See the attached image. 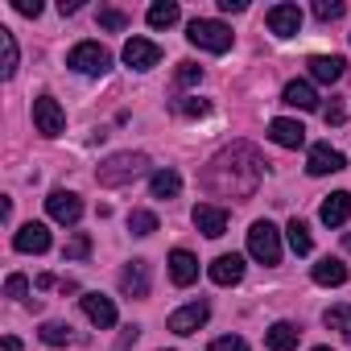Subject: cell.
I'll use <instances>...</instances> for the list:
<instances>
[{
	"label": "cell",
	"instance_id": "cell-42",
	"mask_svg": "<svg viewBox=\"0 0 351 351\" xmlns=\"http://www.w3.org/2000/svg\"><path fill=\"white\" fill-rule=\"evenodd\" d=\"M58 13H62V17H71V13H79V0H62V5H58Z\"/></svg>",
	"mask_w": 351,
	"mask_h": 351
},
{
	"label": "cell",
	"instance_id": "cell-28",
	"mask_svg": "<svg viewBox=\"0 0 351 351\" xmlns=\"http://www.w3.org/2000/svg\"><path fill=\"white\" fill-rule=\"evenodd\" d=\"M322 322H326V330H339L343 339H351V306H330L322 314Z\"/></svg>",
	"mask_w": 351,
	"mask_h": 351
},
{
	"label": "cell",
	"instance_id": "cell-33",
	"mask_svg": "<svg viewBox=\"0 0 351 351\" xmlns=\"http://www.w3.org/2000/svg\"><path fill=\"white\" fill-rule=\"evenodd\" d=\"M173 112H182V116H207L211 104L199 99V95H186V99H173Z\"/></svg>",
	"mask_w": 351,
	"mask_h": 351
},
{
	"label": "cell",
	"instance_id": "cell-21",
	"mask_svg": "<svg viewBox=\"0 0 351 351\" xmlns=\"http://www.w3.org/2000/svg\"><path fill=\"white\" fill-rule=\"evenodd\" d=\"M298 339H302V326H298V322H273V326L265 330V347H269V351H293Z\"/></svg>",
	"mask_w": 351,
	"mask_h": 351
},
{
	"label": "cell",
	"instance_id": "cell-38",
	"mask_svg": "<svg viewBox=\"0 0 351 351\" xmlns=\"http://www.w3.org/2000/svg\"><path fill=\"white\" fill-rule=\"evenodd\" d=\"M5 293H9V298H25V293H29V281H25L21 273H13V277L5 281Z\"/></svg>",
	"mask_w": 351,
	"mask_h": 351
},
{
	"label": "cell",
	"instance_id": "cell-5",
	"mask_svg": "<svg viewBox=\"0 0 351 351\" xmlns=\"http://www.w3.org/2000/svg\"><path fill=\"white\" fill-rule=\"evenodd\" d=\"M66 66L79 71V75H104L112 66V54L99 46V42H79L71 54H66Z\"/></svg>",
	"mask_w": 351,
	"mask_h": 351
},
{
	"label": "cell",
	"instance_id": "cell-34",
	"mask_svg": "<svg viewBox=\"0 0 351 351\" xmlns=\"http://www.w3.org/2000/svg\"><path fill=\"white\" fill-rule=\"evenodd\" d=\"M199 79H203V66L199 62H178V83L182 87H195Z\"/></svg>",
	"mask_w": 351,
	"mask_h": 351
},
{
	"label": "cell",
	"instance_id": "cell-22",
	"mask_svg": "<svg viewBox=\"0 0 351 351\" xmlns=\"http://www.w3.org/2000/svg\"><path fill=\"white\" fill-rule=\"evenodd\" d=\"M281 99H285L289 108H298V112H314V108H318V95H314V87H310L306 79H293V83H285Z\"/></svg>",
	"mask_w": 351,
	"mask_h": 351
},
{
	"label": "cell",
	"instance_id": "cell-40",
	"mask_svg": "<svg viewBox=\"0 0 351 351\" xmlns=\"http://www.w3.org/2000/svg\"><path fill=\"white\" fill-rule=\"evenodd\" d=\"M248 0H219V13H244Z\"/></svg>",
	"mask_w": 351,
	"mask_h": 351
},
{
	"label": "cell",
	"instance_id": "cell-37",
	"mask_svg": "<svg viewBox=\"0 0 351 351\" xmlns=\"http://www.w3.org/2000/svg\"><path fill=\"white\" fill-rule=\"evenodd\" d=\"M322 120H326V124H343V120H347V108H343V99H330V104L322 108Z\"/></svg>",
	"mask_w": 351,
	"mask_h": 351
},
{
	"label": "cell",
	"instance_id": "cell-14",
	"mask_svg": "<svg viewBox=\"0 0 351 351\" xmlns=\"http://www.w3.org/2000/svg\"><path fill=\"white\" fill-rule=\"evenodd\" d=\"M318 219H322L326 228H343V223L351 219V195H347V191L326 195V199H322V207H318Z\"/></svg>",
	"mask_w": 351,
	"mask_h": 351
},
{
	"label": "cell",
	"instance_id": "cell-31",
	"mask_svg": "<svg viewBox=\"0 0 351 351\" xmlns=\"http://www.w3.org/2000/svg\"><path fill=\"white\" fill-rule=\"evenodd\" d=\"M38 335H42V343H50V347H62V343H71V326H66V322H46Z\"/></svg>",
	"mask_w": 351,
	"mask_h": 351
},
{
	"label": "cell",
	"instance_id": "cell-24",
	"mask_svg": "<svg viewBox=\"0 0 351 351\" xmlns=\"http://www.w3.org/2000/svg\"><path fill=\"white\" fill-rule=\"evenodd\" d=\"M17 62H21L17 38H13V29L0 25V79H13V75H17Z\"/></svg>",
	"mask_w": 351,
	"mask_h": 351
},
{
	"label": "cell",
	"instance_id": "cell-35",
	"mask_svg": "<svg viewBox=\"0 0 351 351\" xmlns=\"http://www.w3.org/2000/svg\"><path fill=\"white\" fill-rule=\"evenodd\" d=\"M99 25H104V29H124L128 17H124L120 9H99Z\"/></svg>",
	"mask_w": 351,
	"mask_h": 351
},
{
	"label": "cell",
	"instance_id": "cell-44",
	"mask_svg": "<svg viewBox=\"0 0 351 351\" xmlns=\"http://www.w3.org/2000/svg\"><path fill=\"white\" fill-rule=\"evenodd\" d=\"M314 351H330V347H314Z\"/></svg>",
	"mask_w": 351,
	"mask_h": 351
},
{
	"label": "cell",
	"instance_id": "cell-32",
	"mask_svg": "<svg viewBox=\"0 0 351 351\" xmlns=\"http://www.w3.org/2000/svg\"><path fill=\"white\" fill-rule=\"evenodd\" d=\"M343 13H347L343 0H314V17H318V21H339Z\"/></svg>",
	"mask_w": 351,
	"mask_h": 351
},
{
	"label": "cell",
	"instance_id": "cell-8",
	"mask_svg": "<svg viewBox=\"0 0 351 351\" xmlns=\"http://www.w3.org/2000/svg\"><path fill=\"white\" fill-rule=\"evenodd\" d=\"M207 318H211V306H207V302H191V306H182V310H173L165 326H169L173 335H195Z\"/></svg>",
	"mask_w": 351,
	"mask_h": 351
},
{
	"label": "cell",
	"instance_id": "cell-27",
	"mask_svg": "<svg viewBox=\"0 0 351 351\" xmlns=\"http://www.w3.org/2000/svg\"><path fill=\"white\" fill-rule=\"evenodd\" d=\"M285 240H289V248H293L298 256H310V248H314V240H310V228H306L302 219H289V228H285Z\"/></svg>",
	"mask_w": 351,
	"mask_h": 351
},
{
	"label": "cell",
	"instance_id": "cell-9",
	"mask_svg": "<svg viewBox=\"0 0 351 351\" xmlns=\"http://www.w3.org/2000/svg\"><path fill=\"white\" fill-rule=\"evenodd\" d=\"M124 62H128L132 71H153V66L161 62V46L149 42V38H128V42H124Z\"/></svg>",
	"mask_w": 351,
	"mask_h": 351
},
{
	"label": "cell",
	"instance_id": "cell-2",
	"mask_svg": "<svg viewBox=\"0 0 351 351\" xmlns=\"http://www.w3.org/2000/svg\"><path fill=\"white\" fill-rule=\"evenodd\" d=\"M141 173H149V157L145 153H112V157H104L99 165H95V182L99 186H128V182H136Z\"/></svg>",
	"mask_w": 351,
	"mask_h": 351
},
{
	"label": "cell",
	"instance_id": "cell-25",
	"mask_svg": "<svg viewBox=\"0 0 351 351\" xmlns=\"http://www.w3.org/2000/svg\"><path fill=\"white\" fill-rule=\"evenodd\" d=\"M310 277H314L318 285H343V281H347V265L335 261V256H326V261H318V265L310 269Z\"/></svg>",
	"mask_w": 351,
	"mask_h": 351
},
{
	"label": "cell",
	"instance_id": "cell-29",
	"mask_svg": "<svg viewBox=\"0 0 351 351\" xmlns=\"http://www.w3.org/2000/svg\"><path fill=\"white\" fill-rule=\"evenodd\" d=\"M128 232L132 236H153L157 232V215L153 211H132L128 215Z\"/></svg>",
	"mask_w": 351,
	"mask_h": 351
},
{
	"label": "cell",
	"instance_id": "cell-13",
	"mask_svg": "<svg viewBox=\"0 0 351 351\" xmlns=\"http://www.w3.org/2000/svg\"><path fill=\"white\" fill-rule=\"evenodd\" d=\"M306 169L314 173V178H322V173H339V169H347V157L339 149H330V145H314L310 157H306Z\"/></svg>",
	"mask_w": 351,
	"mask_h": 351
},
{
	"label": "cell",
	"instance_id": "cell-30",
	"mask_svg": "<svg viewBox=\"0 0 351 351\" xmlns=\"http://www.w3.org/2000/svg\"><path fill=\"white\" fill-rule=\"evenodd\" d=\"M87 252H91V236H87V232H75V236L66 240V248H62L66 261H83Z\"/></svg>",
	"mask_w": 351,
	"mask_h": 351
},
{
	"label": "cell",
	"instance_id": "cell-43",
	"mask_svg": "<svg viewBox=\"0 0 351 351\" xmlns=\"http://www.w3.org/2000/svg\"><path fill=\"white\" fill-rule=\"evenodd\" d=\"M343 244H347V252H351V232H347V236H343Z\"/></svg>",
	"mask_w": 351,
	"mask_h": 351
},
{
	"label": "cell",
	"instance_id": "cell-16",
	"mask_svg": "<svg viewBox=\"0 0 351 351\" xmlns=\"http://www.w3.org/2000/svg\"><path fill=\"white\" fill-rule=\"evenodd\" d=\"M79 302H83V314H87L99 330L116 326V306H112V298H104V293H83Z\"/></svg>",
	"mask_w": 351,
	"mask_h": 351
},
{
	"label": "cell",
	"instance_id": "cell-39",
	"mask_svg": "<svg viewBox=\"0 0 351 351\" xmlns=\"http://www.w3.org/2000/svg\"><path fill=\"white\" fill-rule=\"evenodd\" d=\"M13 9H17L21 17H38V13H42V0H13Z\"/></svg>",
	"mask_w": 351,
	"mask_h": 351
},
{
	"label": "cell",
	"instance_id": "cell-4",
	"mask_svg": "<svg viewBox=\"0 0 351 351\" xmlns=\"http://www.w3.org/2000/svg\"><path fill=\"white\" fill-rule=\"evenodd\" d=\"M248 256L261 265H281V232L269 219H256L248 228Z\"/></svg>",
	"mask_w": 351,
	"mask_h": 351
},
{
	"label": "cell",
	"instance_id": "cell-3",
	"mask_svg": "<svg viewBox=\"0 0 351 351\" xmlns=\"http://www.w3.org/2000/svg\"><path fill=\"white\" fill-rule=\"evenodd\" d=\"M186 38H191V46H199L207 54H228L232 50V29L223 21H211V17H195L186 25Z\"/></svg>",
	"mask_w": 351,
	"mask_h": 351
},
{
	"label": "cell",
	"instance_id": "cell-12",
	"mask_svg": "<svg viewBox=\"0 0 351 351\" xmlns=\"http://www.w3.org/2000/svg\"><path fill=\"white\" fill-rule=\"evenodd\" d=\"M149 261H128L124 269H120V289H124V298H149Z\"/></svg>",
	"mask_w": 351,
	"mask_h": 351
},
{
	"label": "cell",
	"instance_id": "cell-20",
	"mask_svg": "<svg viewBox=\"0 0 351 351\" xmlns=\"http://www.w3.org/2000/svg\"><path fill=\"white\" fill-rule=\"evenodd\" d=\"M211 281L215 285H236L240 277H244V256H236V252H223V256H215L211 261Z\"/></svg>",
	"mask_w": 351,
	"mask_h": 351
},
{
	"label": "cell",
	"instance_id": "cell-23",
	"mask_svg": "<svg viewBox=\"0 0 351 351\" xmlns=\"http://www.w3.org/2000/svg\"><path fill=\"white\" fill-rule=\"evenodd\" d=\"M178 191H182L178 169H157V173H149V195L153 199H178Z\"/></svg>",
	"mask_w": 351,
	"mask_h": 351
},
{
	"label": "cell",
	"instance_id": "cell-6",
	"mask_svg": "<svg viewBox=\"0 0 351 351\" xmlns=\"http://www.w3.org/2000/svg\"><path fill=\"white\" fill-rule=\"evenodd\" d=\"M34 128L42 136H62L66 132V112L54 95H38L34 99Z\"/></svg>",
	"mask_w": 351,
	"mask_h": 351
},
{
	"label": "cell",
	"instance_id": "cell-15",
	"mask_svg": "<svg viewBox=\"0 0 351 351\" xmlns=\"http://www.w3.org/2000/svg\"><path fill=\"white\" fill-rule=\"evenodd\" d=\"M13 248L17 252H46L50 248V228L46 223H25V228H17V236H13Z\"/></svg>",
	"mask_w": 351,
	"mask_h": 351
},
{
	"label": "cell",
	"instance_id": "cell-26",
	"mask_svg": "<svg viewBox=\"0 0 351 351\" xmlns=\"http://www.w3.org/2000/svg\"><path fill=\"white\" fill-rule=\"evenodd\" d=\"M178 5L173 0H157V5H149V25L153 29H169V25H178Z\"/></svg>",
	"mask_w": 351,
	"mask_h": 351
},
{
	"label": "cell",
	"instance_id": "cell-11",
	"mask_svg": "<svg viewBox=\"0 0 351 351\" xmlns=\"http://www.w3.org/2000/svg\"><path fill=\"white\" fill-rule=\"evenodd\" d=\"M191 219H195V228H199L203 236H211V240H219V236L228 232V211H223L219 203H199Z\"/></svg>",
	"mask_w": 351,
	"mask_h": 351
},
{
	"label": "cell",
	"instance_id": "cell-19",
	"mask_svg": "<svg viewBox=\"0 0 351 351\" xmlns=\"http://www.w3.org/2000/svg\"><path fill=\"white\" fill-rule=\"evenodd\" d=\"M269 136H273L281 149H302V145H306V128H302L298 120H289V116H277V120L269 124Z\"/></svg>",
	"mask_w": 351,
	"mask_h": 351
},
{
	"label": "cell",
	"instance_id": "cell-10",
	"mask_svg": "<svg viewBox=\"0 0 351 351\" xmlns=\"http://www.w3.org/2000/svg\"><path fill=\"white\" fill-rule=\"evenodd\" d=\"M265 21H269V29L277 38H298L302 34V9L298 5H273Z\"/></svg>",
	"mask_w": 351,
	"mask_h": 351
},
{
	"label": "cell",
	"instance_id": "cell-36",
	"mask_svg": "<svg viewBox=\"0 0 351 351\" xmlns=\"http://www.w3.org/2000/svg\"><path fill=\"white\" fill-rule=\"evenodd\" d=\"M207 351H248V343H244L240 335H223V339H215Z\"/></svg>",
	"mask_w": 351,
	"mask_h": 351
},
{
	"label": "cell",
	"instance_id": "cell-17",
	"mask_svg": "<svg viewBox=\"0 0 351 351\" xmlns=\"http://www.w3.org/2000/svg\"><path fill=\"white\" fill-rule=\"evenodd\" d=\"M169 281L173 285H195L199 281V261L186 248H173L169 252Z\"/></svg>",
	"mask_w": 351,
	"mask_h": 351
},
{
	"label": "cell",
	"instance_id": "cell-41",
	"mask_svg": "<svg viewBox=\"0 0 351 351\" xmlns=\"http://www.w3.org/2000/svg\"><path fill=\"white\" fill-rule=\"evenodd\" d=\"M0 351H21V339H17V335H5V343H0Z\"/></svg>",
	"mask_w": 351,
	"mask_h": 351
},
{
	"label": "cell",
	"instance_id": "cell-7",
	"mask_svg": "<svg viewBox=\"0 0 351 351\" xmlns=\"http://www.w3.org/2000/svg\"><path fill=\"white\" fill-rule=\"evenodd\" d=\"M46 211H50V219L54 223H79L83 219V199L75 195V191H54L50 199H46Z\"/></svg>",
	"mask_w": 351,
	"mask_h": 351
},
{
	"label": "cell",
	"instance_id": "cell-18",
	"mask_svg": "<svg viewBox=\"0 0 351 351\" xmlns=\"http://www.w3.org/2000/svg\"><path fill=\"white\" fill-rule=\"evenodd\" d=\"M306 66H310V79H314V83H339L343 71H347V62H343L339 54H314Z\"/></svg>",
	"mask_w": 351,
	"mask_h": 351
},
{
	"label": "cell",
	"instance_id": "cell-1",
	"mask_svg": "<svg viewBox=\"0 0 351 351\" xmlns=\"http://www.w3.org/2000/svg\"><path fill=\"white\" fill-rule=\"evenodd\" d=\"M261 182H265V157L248 141L219 149L211 165L203 169V191L211 199H252Z\"/></svg>",
	"mask_w": 351,
	"mask_h": 351
}]
</instances>
